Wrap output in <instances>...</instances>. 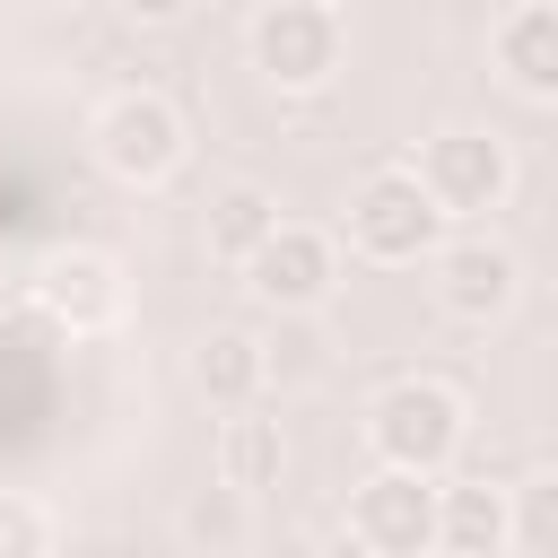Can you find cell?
<instances>
[{"label": "cell", "instance_id": "cell-1", "mask_svg": "<svg viewBox=\"0 0 558 558\" xmlns=\"http://www.w3.org/2000/svg\"><path fill=\"white\" fill-rule=\"evenodd\" d=\"M462 436H471V410H462V392H453L445 375H392V384L366 401V453L392 462V471L445 480L453 453H462Z\"/></svg>", "mask_w": 558, "mask_h": 558}, {"label": "cell", "instance_id": "cell-2", "mask_svg": "<svg viewBox=\"0 0 558 558\" xmlns=\"http://www.w3.org/2000/svg\"><path fill=\"white\" fill-rule=\"evenodd\" d=\"M436 244H445V201L427 192L418 166H375V174H357V192H349V253H366V262H384V270H410V262H427Z\"/></svg>", "mask_w": 558, "mask_h": 558}, {"label": "cell", "instance_id": "cell-11", "mask_svg": "<svg viewBox=\"0 0 558 558\" xmlns=\"http://www.w3.org/2000/svg\"><path fill=\"white\" fill-rule=\"evenodd\" d=\"M262 384H270V349H262L244 323L201 331V349H192V392H201L209 410H253Z\"/></svg>", "mask_w": 558, "mask_h": 558}, {"label": "cell", "instance_id": "cell-13", "mask_svg": "<svg viewBox=\"0 0 558 558\" xmlns=\"http://www.w3.org/2000/svg\"><path fill=\"white\" fill-rule=\"evenodd\" d=\"M201 235H209V262H227V270H244L270 235H279V201L262 192V183H227L218 201H209V218H201Z\"/></svg>", "mask_w": 558, "mask_h": 558}, {"label": "cell", "instance_id": "cell-6", "mask_svg": "<svg viewBox=\"0 0 558 558\" xmlns=\"http://www.w3.org/2000/svg\"><path fill=\"white\" fill-rule=\"evenodd\" d=\"M418 174H427V192L445 201V218H488V209H506V192H514V148H506L497 131L453 122V131H436V140L418 148Z\"/></svg>", "mask_w": 558, "mask_h": 558}, {"label": "cell", "instance_id": "cell-7", "mask_svg": "<svg viewBox=\"0 0 558 558\" xmlns=\"http://www.w3.org/2000/svg\"><path fill=\"white\" fill-rule=\"evenodd\" d=\"M349 532L375 541L384 558H418V549H436V480H427V471H392V462H375V471L357 480V497H349Z\"/></svg>", "mask_w": 558, "mask_h": 558}, {"label": "cell", "instance_id": "cell-19", "mask_svg": "<svg viewBox=\"0 0 558 558\" xmlns=\"http://www.w3.org/2000/svg\"><path fill=\"white\" fill-rule=\"evenodd\" d=\"M323 558H384V549H375V541H357V532H340V541H331Z\"/></svg>", "mask_w": 558, "mask_h": 558}, {"label": "cell", "instance_id": "cell-5", "mask_svg": "<svg viewBox=\"0 0 558 558\" xmlns=\"http://www.w3.org/2000/svg\"><path fill=\"white\" fill-rule=\"evenodd\" d=\"M26 296H35V314L52 323V331H113L122 323V270H113V253H96V244H52L35 270H26Z\"/></svg>", "mask_w": 558, "mask_h": 558}, {"label": "cell", "instance_id": "cell-8", "mask_svg": "<svg viewBox=\"0 0 558 558\" xmlns=\"http://www.w3.org/2000/svg\"><path fill=\"white\" fill-rule=\"evenodd\" d=\"M427 279H436V305L453 323H497L514 305V288H523V262L497 235H445L427 253Z\"/></svg>", "mask_w": 558, "mask_h": 558}, {"label": "cell", "instance_id": "cell-9", "mask_svg": "<svg viewBox=\"0 0 558 558\" xmlns=\"http://www.w3.org/2000/svg\"><path fill=\"white\" fill-rule=\"evenodd\" d=\"M244 288H253L262 305H279V314H314V305L340 288V253H331L323 227H288V218H279V235L244 262Z\"/></svg>", "mask_w": 558, "mask_h": 558}, {"label": "cell", "instance_id": "cell-12", "mask_svg": "<svg viewBox=\"0 0 558 558\" xmlns=\"http://www.w3.org/2000/svg\"><path fill=\"white\" fill-rule=\"evenodd\" d=\"M436 549L445 558H497V549H514V497H497L488 480L436 488Z\"/></svg>", "mask_w": 558, "mask_h": 558}, {"label": "cell", "instance_id": "cell-17", "mask_svg": "<svg viewBox=\"0 0 558 558\" xmlns=\"http://www.w3.org/2000/svg\"><path fill=\"white\" fill-rule=\"evenodd\" d=\"M218 488H227V480H218ZM235 506H244V488H227L218 506H192V532H209V541H235V532H244V514H235Z\"/></svg>", "mask_w": 558, "mask_h": 558}, {"label": "cell", "instance_id": "cell-14", "mask_svg": "<svg viewBox=\"0 0 558 558\" xmlns=\"http://www.w3.org/2000/svg\"><path fill=\"white\" fill-rule=\"evenodd\" d=\"M279 471H288V436H279V418L235 410V418L218 427V480H227V488H244V497H262Z\"/></svg>", "mask_w": 558, "mask_h": 558}, {"label": "cell", "instance_id": "cell-16", "mask_svg": "<svg viewBox=\"0 0 558 558\" xmlns=\"http://www.w3.org/2000/svg\"><path fill=\"white\" fill-rule=\"evenodd\" d=\"M0 558H52V514L26 488H0Z\"/></svg>", "mask_w": 558, "mask_h": 558}, {"label": "cell", "instance_id": "cell-10", "mask_svg": "<svg viewBox=\"0 0 558 558\" xmlns=\"http://www.w3.org/2000/svg\"><path fill=\"white\" fill-rule=\"evenodd\" d=\"M497 52V78L532 105H558V0H514L488 35Z\"/></svg>", "mask_w": 558, "mask_h": 558}, {"label": "cell", "instance_id": "cell-3", "mask_svg": "<svg viewBox=\"0 0 558 558\" xmlns=\"http://www.w3.org/2000/svg\"><path fill=\"white\" fill-rule=\"evenodd\" d=\"M244 52L279 96H314V87H331V70L349 52V26H340L331 0H262L253 26H244Z\"/></svg>", "mask_w": 558, "mask_h": 558}, {"label": "cell", "instance_id": "cell-18", "mask_svg": "<svg viewBox=\"0 0 558 558\" xmlns=\"http://www.w3.org/2000/svg\"><path fill=\"white\" fill-rule=\"evenodd\" d=\"M113 9H122L131 26H183V17L201 9V0H113Z\"/></svg>", "mask_w": 558, "mask_h": 558}, {"label": "cell", "instance_id": "cell-15", "mask_svg": "<svg viewBox=\"0 0 558 558\" xmlns=\"http://www.w3.org/2000/svg\"><path fill=\"white\" fill-rule=\"evenodd\" d=\"M514 549L523 558H558V471L514 488Z\"/></svg>", "mask_w": 558, "mask_h": 558}, {"label": "cell", "instance_id": "cell-4", "mask_svg": "<svg viewBox=\"0 0 558 558\" xmlns=\"http://www.w3.org/2000/svg\"><path fill=\"white\" fill-rule=\"evenodd\" d=\"M87 148H96V166L113 174V183H131V192H148V183H166L174 166H183V113L157 96V87H122V96H105L96 105V122H87Z\"/></svg>", "mask_w": 558, "mask_h": 558}]
</instances>
